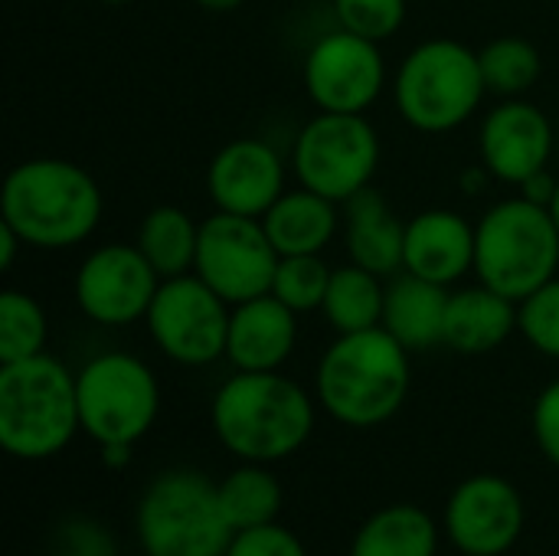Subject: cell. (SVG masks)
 Returning a JSON list of instances; mask_svg holds the SVG:
<instances>
[{
	"mask_svg": "<svg viewBox=\"0 0 559 556\" xmlns=\"http://www.w3.org/2000/svg\"><path fill=\"white\" fill-rule=\"evenodd\" d=\"M98 456H102V465H105V469L121 472V469H128V462L134 459V446H128V442L98 446Z\"/></svg>",
	"mask_w": 559,
	"mask_h": 556,
	"instance_id": "cell-37",
	"label": "cell"
},
{
	"mask_svg": "<svg viewBox=\"0 0 559 556\" xmlns=\"http://www.w3.org/2000/svg\"><path fill=\"white\" fill-rule=\"evenodd\" d=\"M488 95L478 49L462 39H426L413 46L396 75L393 102L400 118L423 134H449L462 128Z\"/></svg>",
	"mask_w": 559,
	"mask_h": 556,
	"instance_id": "cell-6",
	"label": "cell"
},
{
	"mask_svg": "<svg viewBox=\"0 0 559 556\" xmlns=\"http://www.w3.org/2000/svg\"><path fill=\"white\" fill-rule=\"evenodd\" d=\"M341 203L308 190V187H288L262 216V226L272 239V246L278 249V256H321L341 223L344 213L337 210Z\"/></svg>",
	"mask_w": 559,
	"mask_h": 556,
	"instance_id": "cell-22",
	"label": "cell"
},
{
	"mask_svg": "<svg viewBox=\"0 0 559 556\" xmlns=\"http://www.w3.org/2000/svg\"><path fill=\"white\" fill-rule=\"evenodd\" d=\"M20 249H26V242L7 223H0V272H10L13 269Z\"/></svg>",
	"mask_w": 559,
	"mask_h": 556,
	"instance_id": "cell-36",
	"label": "cell"
},
{
	"mask_svg": "<svg viewBox=\"0 0 559 556\" xmlns=\"http://www.w3.org/2000/svg\"><path fill=\"white\" fill-rule=\"evenodd\" d=\"M531 429H534V439H537V449L544 452V459L554 469H559V377L537 393L534 413H531Z\"/></svg>",
	"mask_w": 559,
	"mask_h": 556,
	"instance_id": "cell-33",
	"label": "cell"
},
{
	"mask_svg": "<svg viewBox=\"0 0 559 556\" xmlns=\"http://www.w3.org/2000/svg\"><path fill=\"white\" fill-rule=\"evenodd\" d=\"M452 288L419 279L413 272H396L386 282L383 324L409 354L432 351L445 344V311Z\"/></svg>",
	"mask_w": 559,
	"mask_h": 556,
	"instance_id": "cell-21",
	"label": "cell"
},
{
	"mask_svg": "<svg viewBox=\"0 0 559 556\" xmlns=\"http://www.w3.org/2000/svg\"><path fill=\"white\" fill-rule=\"evenodd\" d=\"M233 305L213 292L197 272L160 279V288L144 315L157 351L180 367H210L226 357Z\"/></svg>",
	"mask_w": 559,
	"mask_h": 556,
	"instance_id": "cell-10",
	"label": "cell"
},
{
	"mask_svg": "<svg viewBox=\"0 0 559 556\" xmlns=\"http://www.w3.org/2000/svg\"><path fill=\"white\" fill-rule=\"evenodd\" d=\"M518 331V301L475 282L449 295L445 347L465 357H481L508 344Z\"/></svg>",
	"mask_w": 559,
	"mask_h": 556,
	"instance_id": "cell-20",
	"label": "cell"
},
{
	"mask_svg": "<svg viewBox=\"0 0 559 556\" xmlns=\"http://www.w3.org/2000/svg\"><path fill=\"white\" fill-rule=\"evenodd\" d=\"M105 213L98 180L66 157L20 161L0 187V223H7L26 249H72L85 242Z\"/></svg>",
	"mask_w": 559,
	"mask_h": 556,
	"instance_id": "cell-2",
	"label": "cell"
},
{
	"mask_svg": "<svg viewBox=\"0 0 559 556\" xmlns=\"http://www.w3.org/2000/svg\"><path fill=\"white\" fill-rule=\"evenodd\" d=\"M134 534L144 556H226L236 531L219 508L216 482L197 469H167L141 492Z\"/></svg>",
	"mask_w": 559,
	"mask_h": 556,
	"instance_id": "cell-7",
	"label": "cell"
},
{
	"mask_svg": "<svg viewBox=\"0 0 559 556\" xmlns=\"http://www.w3.org/2000/svg\"><path fill=\"white\" fill-rule=\"evenodd\" d=\"M344 246L350 262L383 279L403 272L406 223L393 213V206L373 184L344 203Z\"/></svg>",
	"mask_w": 559,
	"mask_h": 556,
	"instance_id": "cell-19",
	"label": "cell"
},
{
	"mask_svg": "<svg viewBox=\"0 0 559 556\" xmlns=\"http://www.w3.org/2000/svg\"><path fill=\"white\" fill-rule=\"evenodd\" d=\"M403 272L452 288L475 272V223L455 210H423L406 223Z\"/></svg>",
	"mask_w": 559,
	"mask_h": 556,
	"instance_id": "cell-17",
	"label": "cell"
},
{
	"mask_svg": "<svg viewBox=\"0 0 559 556\" xmlns=\"http://www.w3.org/2000/svg\"><path fill=\"white\" fill-rule=\"evenodd\" d=\"M193 3L203 7V10H210V13H229V10L242 7L246 0H193Z\"/></svg>",
	"mask_w": 559,
	"mask_h": 556,
	"instance_id": "cell-38",
	"label": "cell"
},
{
	"mask_svg": "<svg viewBox=\"0 0 559 556\" xmlns=\"http://www.w3.org/2000/svg\"><path fill=\"white\" fill-rule=\"evenodd\" d=\"M527 528V505L514 482L481 472L455 485L445 501V537L465 556H504Z\"/></svg>",
	"mask_w": 559,
	"mask_h": 556,
	"instance_id": "cell-14",
	"label": "cell"
},
{
	"mask_svg": "<svg viewBox=\"0 0 559 556\" xmlns=\"http://www.w3.org/2000/svg\"><path fill=\"white\" fill-rule=\"evenodd\" d=\"M550 213H554V220H557V226H559V184H557V197H554V203H550Z\"/></svg>",
	"mask_w": 559,
	"mask_h": 556,
	"instance_id": "cell-39",
	"label": "cell"
},
{
	"mask_svg": "<svg viewBox=\"0 0 559 556\" xmlns=\"http://www.w3.org/2000/svg\"><path fill=\"white\" fill-rule=\"evenodd\" d=\"M301 82L318 111L367 115L386 88V59L380 43L337 26L305 52Z\"/></svg>",
	"mask_w": 559,
	"mask_h": 556,
	"instance_id": "cell-12",
	"label": "cell"
},
{
	"mask_svg": "<svg viewBox=\"0 0 559 556\" xmlns=\"http://www.w3.org/2000/svg\"><path fill=\"white\" fill-rule=\"evenodd\" d=\"M478 62L488 95L498 98H524L544 72L540 49L524 36H498L485 43L478 49Z\"/></svg>",
	"mask_w": 559,
	"mask_h": 556,
	"instance_id": "cell-27",
	"label": "cell"
},
{
	"mask_svg": "<svg viewBox=\"0 0 559 556\" xmlns=\"http://www.w3.org/2000/svg\"><path fill=\"white\" fill-rule=\"evenodd\" d=\"M226 556H308V551L295 531H288L275 521V524H262V528L233 534Z\"/></svg>",
	"mask_w": 559,
	"mask_h": 556,
	"instance_id": "cell-32",
	"label": "cell"
},
{
	"mask_svg": "<svg viewBox=\"0 0 559 556\" xmlns=\"http://www.w3.org/2000/svg\"><path fill=\"white\" fill-rule=\"evenodd\" d=\"M409 357L413 354L386 328L337 334L314 370L318 406L350 429L390 423L413 387Z\"/></svg>",
	"mask_w": 559,
	"mask_h": 556,
	"instance_id": "cell-3",
	"label": "cell"
},
{
	"mask_svg": "<svg viewBox=\"0 0 559 556\" xmlns=\"http://www.w3.org/2000/svg\"><path fill=\"white\" fill-rule=\"evenodd\" d=\"M160 275L134 242H105L92 249L72 282L79 311L102 328H128L144 321Z\"/></svg>",
	"mask_w": 559,
	"mask_h": 556,
	"instance_id": "cell-13",
	"label": "cell"
},
{
	"mask_svg": "<svg viewBox=\"0 0 559 556\" xmlns=\"http://www.w3.org/2000/svg\"><path fill=\"white\" fill-rule=\"evenodd\" d=\"M82 433L75 374L52 354L0 364V446L23 462L59 456Z\"/></svg>",
	"mask_w": 559,
	"mask_h": 556,
	"instance_id": "cell-4",
	"label": "cell"
},
{
	"mask_svg": "<svg viewBox=\"0 0 559 556\" xmlns=\"http://www.w3.org/2000/svg\"><path fill=\"white\" fill-rule=\"evenodd\" d=\"M59 556H111V541L92 524H69L59 531Z\"/></svg>",
	"mask_w": 559,
	"mask_h": 556,
	"instance_id": "cell-34",
	"label": "cell"
},
{
	"mask_svg": "<svg viewBox=\"0 0 559 556\" xmlns=\"http://www.w3.org/2000/svg\"><path fill=\"white\" fill-rule=\"evenodd\" d=\"M82 433L95 446H138L160 416L157 374L128 351H105L75 374Z\"/></svg>",
	"mask_w": 559,
	"mask_h": 556,
	"instance_id": "cell-8",
	"label": "cell"
},
{
	"mask_svg": "<svg viewBox=\"0 0 559 556\" xmlns=\"http://www.w3.org/2000/svg\"><path fill=\"white\" fill-rule=\"evenodd\" d=\"M439 524L419 505H386L354 534L347 556H436Z\"/></svg>",
	"mask_w": 559,
	"mask_h": 556,
	"instance_id": "cell-23",
	"label": "cell"
},
{
	"mask_svg": "<svg viewBox=\"0 0 559 556\" xmlns=\"http://www.w3.org/2000/svg\"><path fill=\"white\" fill-rule=\"evenodd\" d=\"M383 305H386V285L383 275L347 262L331 272V285L321 305V315L337 334L370 331L383 324Z\"/></svg>",
	"mask_w": 559,
	"mask_h": 556,
	"instance_id": "cell-25",
	"label": "cell"
},
{
	"mask_svg": "<svg viewBox=\"0 0 559 556\" xmlns=\"http://www.w3.org/2000/svg\"><path fill=\"white\" fill-rule=\"evenodd\" d=\"M314 400L282 370H236L210 403L219 446L239 462H282L314 433Z\"/></svg>",
	"mask_w": 559,
	"mask_h": 556,
	"instance_id": "cell-1",
	"label": "cell"
},
{
	"mask_svg": "<svg viewBox=\"0 0 559 556\" xmlns=\"http://www.w3.org/2000/svg\"><path fill=\"white\" fill-rule=\"evenodd\" d=\"M518 331L537 354L559 360V275L518 305Z\"/></svg>",
	"mask_w": 559,
	"mask_h": 556,
	"instance_id": "cell-30",
	"label": "cell"
},
{
	"mask_svg": "<svg viewBox=\"0 0 559 556\" xmlns=\"http://www.w3.org/2000/svg\"><path fill=\"white\" fill-rule=\"evenodd\" d=\"M406 13H409L406 0H334L337 26L367 36L373 43L396 36L406 23Z\"/></svg>",
	"mask_w": 559,
	"mask_h": 556,
	"instance_id": "cell-31",
	"label": "cell"
},
{
	"mask_svg": "<svg viewBox=\"0 0 559 556\" xmlns=\"http://www.w3.org/2000/svg\"><path fill=\"white\" fill-rule=\"evenodd\" d=\"M478 154L495 180L521 187L531 174L550 167L554 121L527 98H501L481 121Z\"/></svg>",
	"mask_w": 559,
	"mask_h": 556,
	"instance_id": "cell-15",
	"label": "cell"
},
{
	"mask_svg": "<svg viewBox=\"0 0 559 556\" xmlns=\"http://www.w3.org/2000/svg\"><path fill=\"white\" fill-rule=\"evenodd\" d=\"M557 184H559V174H550V167H544V170L531 174L518 190H521V197H524V200H531V203H537V206H547V210H550V203H554V197H557Z\"/></svg>",
	"mask_w": 559,
	"mask_h": 556,
	"instance_id": "cell-35",
	"label": "cell"
},
{
	"mask_svg": "<svg viewBox=\"0 0 559 556\" xmlns=\"http://www.w3.org/2000/svg\"><path fill=\"white\" fill-rule=\"evenodd\" d=\"M134 246L144 252V259L154 265L160 279L187 275L197 265L200 223L183 206H174V203L151 206L138 226Z\"/></svg>",
	"mask_w": 559,
	"mask_h": 556,
	"instance_id": "cell-24",
	"label": "cell"
},
{
	"mask_svg": "<svg viewBox=\"0 0 559 556\" xmlns=\"http://www.w3.org/2000/svg\"><path fill=\"white\" fill-rule=\"evenodd\" d=\"M216 492H219V508L236 534L249 528L275 524L285 505L282 482L262 462H242L223 482H216Z\"/></svg>",
	"mask_w": 559,
	"mask_h": 556,
	"instance_id": "cell-26",
	"label": "cell"
},
{
	"mask_svg": "<svg viewBox=\"0 0 559 556\" xmlns=\"http://www.w3.org/2000/svg\"><path fill=\"white\" fill-rule=\"evenodd\" d=\"M298 344V311L272 292L233 305L226 360L236 370H282Z\"/></svg>",
	"mask_w": 559,
	"mask_h": 556,
	"instance_id": "cell-18",
	"label": "cell"
},
{
	"mask_svg": "<svg viewBox=\"0 0 559 556\" xmlns=\"http://www.w3.org/2000/svg\"><path fill=\"white\" fill-rule=\"evenodd\" d=\"M380 134L367 115L314 111L292 144L295 180L334 203L367 190L380 167Z\"/></svg>",
	"mask_w": 559,
	"mask_h": 556,
	"instance_id": "cell-9",
	"label": "cell"
},
{
	"mask_svg": "<svg viewBox=\"0 0 559 556\" xmlns=\"http://www.w3.org/2000/svg\"><path fill=\"white\" fill-rule=\"evenodd\" d=\"M331 272L334 269L321 256H282L275 269L272 295L298 315L321 311L331 285Z\"/></svg>",
	"mask_w": 559,
	"mask_h": 556,
	"instance_id": "cell-29",
	"label": "cell"
},
{
	"mask_svg": "<svg viewBox=\"0 0 559 556\" xmlns=\"http://www.w3.org/2000/svg\"><path fill=\"white\" fill-rule=\"evenodd\" d=\"M98 3H105V7H124V3H131V0H98Z\"/></svg>",
	"mask_w": 559,
	"mask_h": 556,
	"instance_id": "cell-40",
	"label": "cell"
},
{
	"mask_svg": "<svg viewBox=\"0 0 559 556\" xmlns=\"http://www.w3.org/2000/svg\"><path fill=\"white\" fill-rule=\"evenodd\" d=\"M559 275V226L547 206L508 197L475 223V279L524 301Z\"/></svg>",
	"mask_w": 559,
	"mask_h": 556,
	"instance_id": "cell-5",
	"label": "cell"
},
{
	"mask_svg": "<svg viewBox=\"0 0 559 556\" xmlns=\"http://www.w3.org/2000/svg\"><path fill=\"white\" fill-rule=\"evenodd\" d=\"M278 262L282 256L259 216L216 210L200 223L193 272L229 305L269 295Z\"/></svg>",
	"mask_w": 559,
	"mask_h": 556,
	"instance_id": "cell-11",
	"label": "cell"
},
{
	"mask_svg": "<svg viewBox=\"0 0 559 556\" xmlns=\"http://www.w3.org/2000/svg\"><path fill=\"white\" fill-rule=\"evenodd\" d=\"M285 157L262 138H236L223 144L206 167V193L216 210L239 216H265L288 190Z\"/></svg>",
	"mask_w": 559,
	"mask_h": 556,
	"instance_id": "cell-16",
	"label": "cell"
},
{
	"mask_svg": "<svg viewBox=\"0 0 559 556\" xmlns=\"http://www.w3.org/2000/svg\"><path fill=\"white\" fill-rule=\"evenodd\" d=\"M49 318L43 305L23 288L0 292V364L46 354Z\"/></svg>",
	"mask_w": 559,
	"mask_h": 556,
	"instance_id": "cell-28",
	"label": "cell"
}]
</instances>
